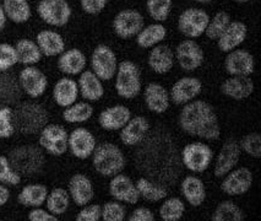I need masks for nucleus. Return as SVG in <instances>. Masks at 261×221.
<instances>
[{
  "label": "nucleus",
  "instance_id": "obj_1",
  "mask_svg": "<svg viewBox=\"0 0 261 221\" xmlns=\"http://www.w3.org/2000/svg\"><path fill=\"white\" fill-rule=\"evenodd\" d=\"M138 146L134 161L144 177L163 186L177 182L181 171V160L177 144L168 132L162 128L148 132Z\"/></svg>",
  "mask_w": 261,
  "mask_h": 221
},
{
  "label": "nucleus",
  "instance_id": "obj_2",
  "mask_svg": "<svg viewBox=\"0 0 261 221\" xmlns=\"http://www.w3.org/2000/svg\"><path fill=\"white\" fill-rule=\"evenodd\" d=\"M180 129L191 137L218 140L221 127L215 108L202 100H193L183 106L178 117Z\"/></svg>",
  "mask_w": 261,
  "mask_h": 221
},
{
  "label": "nucleus",
  "instance_id": "obj_3",
  "mask_svg": "<svg viewBox=\"0 0 261 221\" xmlns=\"http://www.w3.org/2000/svg\"><path fill=\"white\" fill-rule=\"evenodd\" d=\"M49 114L41 104L32 101L17 102L13 108L15 132L23 135L37 134L48 124Z\"/></svg>",
  "mask_w": 261,
  "mask_h": 221
},
{
  "label": "nucleus",
  "instance_id": "obj_4",
  "mask_svg": "<svg viewBox=\"0 0 261 221\" xmlns=\"http://www.w3.org/2000/svg\"><path fill=\"white\" fill-rule=\"evenodd\" d=\"M9 161L20 176H33L42 172L45 163V156L41 146L21 145L9 153Z\"/></svg>",
  "mask_w": 261,
  "mask_h": 221
},
{
  "label": "nucleus",
  "instance_id": "obj_5",
  "mask_svg": "<svg viewBox=\"0 0 261 221\" xmlns=\"http://www.w3.org/2000/svg\"><path fill=\"white\" fill-rule=\"evenodd\" d=\"M91 157L96 172L103 177H113L125 167V156L115 144L102 143L96 145Z\"/></svg>",
  "mask_w": 261,
  "mask_h": 221
},
{
  "label": "nucleus",
  "instance_id": "obj_6",
  "mask_svg": "<svg viewBox=\"0 0 261 221\" xmlns=\"http://www.w3.org/2000/svg\"><path fill=\"white\" fill-rule=\"evenodd\" d=\"M115 90L118 96L133 100L141 91L140 68L132 60H123L118 64L115 72Z\"/></svg>",
  "mask_w": 261,
  "mask_h": 221
},
{
  "label": "nucleus",
  "instance_id": "obj_7",
  "mask_svg": "<svg viewBox=\"0 0 261 221\" xmlns=\"http://www.w3.org/2000/svg\"><path fill=\"white\" fill-rule=\"evenodd\" d=\"M214 153L207 144L194 141L185 145L180 153L181 165L195 174H201L210 167Z\"/></svg>",
  "mask_w": 261,
  "mask_h": 221
},
{
  "label": "nucleus",
  "instance_id": "obj_8",
  "mask_svg": "<svg viewBox=\"0 0 261 221\" xmlns=\"http://www.w3.org/2000/svg\"><path fill=\"white\" fill-rule=\"evenodd\" d=\"M41 20L53 27H64L70 21L72 10L68 0H41L37 5Z\"/></svg>",
  "mask_w": 261,
  "mask_h": 221
},
{
  "label": "nucleus",
  "instance_id": "obj_9",
  "mask_svg": "<svg viewBox=\"0 0 261 221\" xmlns=\"http://www.w3.org/2000/svg\"><path fill=\"white\" fill-rule=\"evenodd\" d=\"M210 15L199 8H188L179 15L178 30L187 38H199L204 35Z\"/></svg>",
  "mask_w": 261,
  "mask_h": 221
},
{
  "label": "nucleus",
  "instance_id": "obj_10",
  "mask_svg": "<svg viewBox=\"0 0 261 221\" xmlns=\"http://www.w3.org/2000/svg\"><path fill=\"white\" fill-rule=\"evenodd\" d=\"M69 134L60 124H47L39 132L38 143L42 150L51 156H62L68 151Z\"/></svg>",
  "mask_w": 261,
  "mask_h": 221
},
{
  "label": "nucleus",
  "instance_id": "obj_11",
  "mask_svg": "<svg viewBox=\"0 0 261 221\" xmlns=\"http://www.w3.org/2000/svg\"><path fill=\"white\" fill-rule=\"evenodd\" d=\"M91 66L99 80L111 81L115 77L118 68L114 51L106 44H98L91 54Z\"/></svg>",
  "mask_w": 261,
  "mask_h": 221
},
{
  "label": "nucleus",
  "instance_id": "obj_12",
  "mask_svg": "<svg viewBox=\"0 0 261 221\" xmlns=\"http://www.w3.org/2000/svg\"><path fill=\"white\" fill-rule=\"evenodd\" d=\"M113 31L121 39L136 37L139 32L145 27V20L140 11L135 9H124L114 16Z\"/></svg>",
  "mask_w": 261,
  "mask_h": 221
},
{
  "label": "nucleus",
  "instance_id": "obj_13",
  "mask_svg": "<svg viewBox=\"0 0 261 221\" xmlns=\"http://www.w3.org/2000/svg\"><path fill=\"white\" fill-rule=\"evenodd\" d=\"M174 58L177 59L181 70L195 71L204 64L205 54L202 48L194 39H184L175 48Z\"/></svg>",
  "mask_w": 261,
  "mask_h": 221
},
{
  "label": "nucleus",
  "instance_id": "obj_14",
  "mask_svg": "<svg viewBox=\"0 0 261 221\" xmlns=\"http://www.w3.org/2000/svg\"><path fill=\"white\" fill-rule=\"evenodd\" d=\"M17 81L21 91L31 99L41 97L48 87V78L35 65H26L20 71Z\"/></svg>",
  "mask_w": 261,
  "mask_h": 221
},
{
  "label": "nucleus",
  "instance_id": "obj_15",
  "mask_svg": "<svg viewBox=\"0 0 261 221\" xmlns=\"http://www.w3.org/2000/svg\"><path fill=\"white\" fill-rule=\"evenodd\" d=\"M253 180V172L248 167H234L223 177L221 190L230 197L243 195L251 188Z\"/></svg>",
  "mask_w": 261,
  "mask_h": 221
},
{
  "label": "nucleus",
  "instance_id": "obj_16",
  "mask_svg": "<svg viewBox=\"0 0 261 221\" xmlns=\"http://www.w3.org/2000/svg\"><path fill=\"white\" fill-rule=\"evenodd\" d=\"M241 146L236 139L229 138L228 140L224 141L218 153L216 162H215L214 175L217 178H223L224 176L232 171L233 168L238 165L239 159H241Z\"/></svg>",
  "mask_w": 261,
  "mask_h": 221
},
{
  "label": "nucleus",
  "instance_id": "obj_17",
  "mask_svg": "<svg viewBox=\"0 0 261 221\" xmlns=\"http://www.w3.org/2000/svg\"><path fill=\"white\" fill-rule=\"evenodd\" d=\"M96 145L95 135L84 127L75 128L69 134L68 150H70L72 156H75L79 160H86L91 157Z\"/></svg>",
  "mask_w": 261,
  "mask_h": 221
},
{
  "label": "nucleus",
  "instance_id": "obj_18",
  "mask_svg": "<svg viewBox=\"0 0 261 221\" xmlns=\"http://www.w3.org/2000/svg\"><path fill=\"white\" fill-rule=\"evenodd\" d=\"M224 69L230 77H250L255 70L253 54L245 50H233L227 53Z\"/></svg>",
  "mask_w": 261,
  "mask_h": 221
},
{
  "label": "nucleus",
  "instance_id": "obj_19",
  "mask_svg": "<svg viewBox=\"0 0 261 221\" xmlns=\"http://www.w3.org/2000/svg\"><path fill=\"white\" fill-rule=\"evenodd\" d=\"M202 91V83L198 78L185 77L173 84L169 99L174 105L183 106L195 100Z\"/></svg>",
  "mask_w": 261,
  "mask_h": 221
},
{
  "label": "nucleus",
  "instance_id": "obj_20",
  "mask_svg": "<svg viewBox=\"0 0 261 221\" xmlns=\"http://www.w3.org/2000/svg\"><path fill=\"white\" fill-rule=\"evenodd\" d=\"M109 194L114 201L126 203V204H136L140 199L135 183L129 176L120 174L112 177L109 182Z\"/></svg>",
  "mask_w": 261,
  "mask_h": 221
},
{
  "label": "nucleus",
  "instance_id": "obj_21",
  "mask_svg": "<svg viewBox=\"0 0 261 221\" xmlns=\"http://www.w3.org/2000/svg\"><path fill=\"white\" fill-rule=\"evenodd\" d=\"M150 132V122L142 116L132 117L120 129V140L125 146L134 148L146 138Z\"/></svg>",
  "mask_w": 261,
  "mask_h": 221
},
{
  "label": "nucleus",
  "instance_id": "obj_22",
  "mask_svg": "<svg viewBox=\"0 0 261 221\" xmlns=\"http://www.w3.org/2000/svg\"><path fill=\"white\" fill-rule=\"evenodd\" d=\"M68 193L77 207H85L90 204V202L95 197L93 184L90 178L84 174H75L72 176L68 184Z\"/></svg>",
  "mask_w": 261,
  "mask_h": 221
},
{
  "label": "nucleus",
  "instance_id": "obj_23",
  "mask_svg": "<svg viewBox=\"0 0 261 221\" xmlns=\"http://www.w3.org/2000/svg\"><path fill=\"white\" fill-rule=\"evenodd\" d=\"M132 118V112L124 105H114L103 110L98 116V123L103 130H120Z\"/></svg>",
  "mask_w": 261,
  "mask_h": 221
},
{
  "label": "nucleus",
  "instance_id": "obj_24",
  "mask_svg": "<svg viewBox=\"0 0 261 221\" xmlns=\"http://www.w3.org/2000/svg\"><path fill=\"white\" fill-rule=\"evenodd\" d=\"M248 35V27L242 21H230L229 25L224 30L221 37L217 39L218 50L223 53H228L230 51L237 50L243 42L245 41Z\"/></svg>",
  "mask_w": 261,
  "mask_h": 221
},
{
  "label": "nucleus",
  "instance_id": "obj_25",
  "mask_svg": "<svg viewBox=\"0 0 261 221\" xmlns=\"http://www.w3.org/2000/svg\"><path fill=\"white\" fill-rule=\"evenodd\" d=\"M254 89L253 80L249 77H229L223 81L220 87L223 96L234 101L248 99L254 92Z\"/></svg>",
  "mask_w": 261,
  "mask_h": 221
},
{
  "label": "nucleus",
  "instance_id": "obj_26",
  "mask_svg": "<svg viewBox=\"0 0 261 221\" xmlns=\"http://www.w3.org/2000/svg\"><path fill=\"white\" fill-rule=\"evenodd\" d=\"M86 63L87 58L83 51L79 48H70L59 54L57 65L60 72L69 77H75V75H80L85 70Z\"/></svg>",
  "mask_w": 261,
  "mask_h": 221
},
{
  "label": "nucleus",
  "instance_id": "obj_27",
  "mask_svg": "<svg viewBox=\"0 0 261 221\" xmlns=\"http://www.w3.org/2000/svg\"><path fill=\"white\" fill-rule=\"evenodd\" d=\"M144 100L148 110L156 114L165 113L171 105L169 92L159 83H151L145 87Z\"/></svg>",
  "mask_w": 261,
  "mask_h": 221
},
{
  "label": "nucleus",
  "instance_id": "obj_28",
  "mask_svg": "<svg viewBox=\"0 0 261 221\" xmlns=\"http://www.w3.org/2000/svg\"><path fill=\"white\" fill-rule=\"evenodd\" d=\"M174 53L171 47L160 43L152 47V50L150 51L147 63L153 72L163 75L172 70L173 65H174Z\"/></svg>",
  "mask_w": 261,
  "mask_h": 221
},
{
  "label": "nucleus",
  "instance_id": "obj_29",
  "mask_svg": "<svg viewBox=\"0 0 261 221\" xmlns=\"http://www.w3.org/2000/svg\"><path fill=\"white\" fill-rule=\"evenodd\" d=\"M77 86L79 93L86 101H99L105 95V87L102 85V80H99L92 70H84L81 72L77 81Z\"/></svg>",
  "mask_w": 261,
  "mask_h": 221
},
{
  "label": "nucleus",
  "instance_id": "obj_30",
  "mask_svg": "<svg viewBox=\"0 0 261 221\" xmlns=\"http://www.w3.org/2000/svg\"><path fill=\"white\" fill-rule=\"evenodd\" d=\"M79 86L74 79L62 78L53 87L54 102L62 108H66L77 101Z\"/></svg>",
  "mask_w": 261,
  "mask_h": 221
},
{
  "label": "nucleus",
  "instance_id": "obj_31",
  "mask_svg": "<svg viewBox=\"0 0 261 221\" xmlns=\"http://www.w3.org/2000/svg\"><path fill=\"white\" fill-rule=\"evenodd\" d=\"M36 43L43 56L57 57L65 51V41L63 36L53 30H43L36 36Z\"/></svg>",
  "mask_w": 261,
  "mask_h": 221
},
{
  "label": "nucleus",
  "instance_id": "obj_32",
  "mask_svg": "<svg viewBox=\"0 0 261 221\" xmlns=\"http://www.w3.org/2000/svg\"><path fill=\"white\" fill-rule=\"evenodd\" d=\"M180 192L191 207H200L206 199V187L202 180L195 176H187L180 183Z\"/></svg>",
  "mask_w": 261,
  "mask_h": 221
},
{
  "label": "nucleus",
  "instance_id": "obj_33",
  "mask_svg": "<svg viewBox=\"0 0 261 221\" xmlns=\"http://www.w3.org/2000/svg\"><path fill=\"white\" fill-rule=\"evenodd\" d=\"M21 92L19 81L14 75L0 72V107L16 105L21 99Z\"/></svg>",
  "mask_w": 261,
  "mask_h": 221
},
{
  "label": "nucleus",
  "instance_id": "obj_34",
  "mask_svg": "<svg viewBox=\"0 0 261 221\" xmlns=\"http://www.w3.org/2000/svg\"><path fill=\"white\" fill-rule=\"evenodd\" d=\"M47 195L48 188L44 184L31 183L27 184V186L20 190L19 195H17V202L22 207L37 208L44 204Z\"/></svg>",
  "mask_w": 261,
  "mask_h": 221
},
{
  "label": "nucleus",
  "instance_id": "obj_35",
  "mask_svg": "<svg viewBox=\"0 0 261 221\" xmlns=\"http://www.w3.org/2000/svg\"><path fill=\"white\" fill-rule=\"evenodd\" d=\"M167 37V29L161 22L151 23L136 35V44L142 50H150Z\"/></svg>",
  "mask_w": 261,
  "mask_h": 221
},
{
  "label": "nucleus",
  "instance_id": "obj_36",
  "mask_svg": "<svg viewBox=\"0 0 261 221\" xmlns=\"http://www.w3.org/2000/svg\"><path fill=\"white\" fill-rule=\"evenodd\" d=\"M136 189H138L140 198H144L146 202L157 203L163 201L168 197V189L166 186L159 182L150 180V178L141 177L136 181Z\"/></svg>",
  "mask_w": 261,
  "mask_h": 221
},
{
  "label": "nucleus",
  "instance_id": "obj_37",
  "mask_svg": "<svg viewBox=\"0 0 261 221\" xmlns=\"http://www.w3.org/2000/svg\"><path fill=\"white\" fill-rule=\"evenodd\" d=\"M2 4L7 19L11 22L21 25L31 19L32 10L27 0H3Z\"/></svg>",
  "mask_w": 261,
  "mask_h": 221
},
{
  "label": "nucleus",
  "instance_id": "obj_38",
  "mask_svg": "<svg viewBox=\"0 0 261 221\" xmlns=\"http://www.w3.org/2000/svg\"><path fill=\"white\" fill-rule=\"evenodd\" d=\"M14 47L17 54V60L23 65H36L41 62L43 57L36 41H32V39L21 38Z\"/></svg>",
  "mask_w": 261,
  "mask_h": 221
},
{
  "label": "nucleus",
  "instance_id": "obj_39",
  "mask_svg": "<svg viewBox=\"0 0 261 221\" xmlns=\"http://www.w3.org/2000/svg\"><path fill=\"white\" fill-rule=\"evenodd\" d=\"M44 204L48 211H50L56 216H59V215L65 214L70 207V195L68 190L58 187L48 192Z\"/></svg>",
  "mask_w": 261,
  "mask_h": 221
},
{
  "label": "nucleus",
  "instance_id": "obj_40",
  "mask_svg": "<svg viewBox=\"0 0 261 221\" xmlns=\"http://www.w3.org/2000/svg\"><path fill=\"white\" fill-rule=\"evenodd\" d=\"M93 116V107L89 102H75L63 112V119L66 123H85Z\"/></svg>",
  "mask_w": 261,
  "mask_h": 221
},
{
  "label": "nucleus",
  "instance_id": "obj_41",
  "mask_svg": "<svg viewBox=\"0 0 261 221\" xmlns=\"http://www.w3.org/2000/svg\"><path fill=\"white\" fill-rule=\"evenodd\" d=\"M245 215L243 210L232 201L221 202L212 214V221H243Z\"/></svg>",
  "mask_w": 261,
  "mask_h": 221
},
{
  "label": "nucleus",
  "instance_id": "obj_42",
  "mask_svg": "<svg viewBox=\"0 0 261 221\" xmlns=\"http://www.w3.org/2000/svg\"><path fill=\"white\" fill-rule=\"evenodd\" d=\"M159 213L163 221H179L185 213V204L178 197H172L161 204Z\"/></svg>",
  "mask_w": 261,
  "mask_h": 221
},
{
  "label": "nucleus",
  "instance_id": "obj_43",
  "mask_svg": "<svg viewBox=\"0 0 261 221\" xmlns=\"http://www.w3.org/2000/svg\"><path fill=\"white\" fill-rule=\"evenodd\" d=\"M232 21L229 14L226 11H218L212 19H210L206 27L205 35L207 36V38L212 39V41H217L221 37L224 30L227 29V26L229 25V22Z\"/></svg>",
  "mask_w": 261,
  "mask_h": 221
},
{
  "label": "nucleus",
  "instance_id": "obj_44",
  "mask_svg": "<svg viewBox=\"0 0 261 221\" xmlns=\"http://www.w3.org/2000/svg\"><path fill=\"white\" fill-rule=\"evenodd\" d=\"M173 0H147L146 9L151 17L157 22H165L171 15Z\"/></svg>",
  "mask_w": 261,
  "mask_h": 221
},
{
  "label": "nucleus",
  "instance_id": "obj_45",
  "mask_svg": "<svg viewBox=\"0 0 261 221\" xmlns=\"http://www.w3.org/2000/svg\"><path fill=\"white\" fill-rule=\"evenodd\" d=\"M0 183L5 186H17L21 183V176L13 168L8 156L0 155Z\"/></svg>",
  "mask_w": 261,
  "mask_h": 221
},
{
  "label": "nucleus",
  "instance_id": "obj_46",
  "mask_svg": "<svg viewBox=\"0 0 261 221\" xmlns=\"http://www.w3.org/2000/svg\"><path fill=\"white\" fill-rule=\"evenodd\" d=\"M241 150L254 159H260L261 156V137L259 133H249L242 138L239 143Z\"/></svg>",
  "mask_w": 261,
  "mask_h": 221
},
{
  "label": "nucleus",
  "instance_id": "obj_47",
  "mask_svg": "<svg viewBox=\"0 0 261 221\" xmlns=\"http://www.w3.org/2000/svg\"><path fill=\"white\" fill-rule=\"evenodd\" d=\"M101 219L103 221H123L126 219V210L120 202H107L102 205Z\"/></svg>",
  "mask_w": 261,
  "mask_h": 221
},
{
  "label": "nucleus",
  "instance_id": "obj_48",
  "mask_svg": "<svg viewBox=\"0 0 261 221\" xmlns=\"http://www.w3.org/2000/svg\"><path fill=\"white\" fill-rule=\"evenodd\" d=\"M15 134L13 122V107L3 106L0 107V139H9Z\"/></svg>",
  "mask_w": 261,
  "mask_h": 221
},
{
  "label": "nucleus",
  "instance_id": "obj_49",
  "mask_svg": "<svg viewBox=\"0 0 261 221\" xmlns=\"http://www.w3.org/2000/svg\"><path fill=\"white\" fill-rule=\"evenodd\" d=\"M17 63L19 60L13 44L0 43V72H7Z\"/></svg>",
  "mask_w": 261,
  "mask_h": 221
},
{
  "label": "nucleus",
  "instance_id": "obj_50",
  "mask_svg": "<svg viewBox=\"0 0 261 221\" xmlns=\"http://www.w3.org/2000/svg\"><path fill=\"white\" fill-rule=\"evenodd\" d=\"M102 216V205L87 204L76 215V221H98Z\"/></svg>",
  "mask_w": 261,
  "mask_h": 221
},
{
  "label": "nucleus",
  "instance_id": "obj_51",
  "mask_svg": "<svg viewBox=\"0 0 261 221\" xmlns=\"http://www.w3.org/2000/svg\"><path fill=\"white\" fill-rule=\"evenodd\" d=\"M81 9L89 15H98L105 10L108 0H80Z\"/></svg>",
  "mask_w": 261,
  "mask_h": 221
},
{
  "label": "nucleus",
  "instance_id": "obj_52",
  "mask_svg": "<svg viewBox=\"0 0 261 221\" xmlns=\"http://www.w3.org/2000/svg\"><path fill=\"white\" fill-rule=\"evenodd\" d=\"M27 217L30 221H58V216L51 214L50 211L44 210L41 207L32 208Z\"/></svg>",
  "mask_w": 261,
  "mask_h": 221
},
{
  "label": "nucleus",
  "instance_id": "obj_53",
  "mask_svg": "<svg viewBox=\"0 0 261 221\" xmlns=\"http://www.w3.org/2000/svg\"><path fill=\"white\" fill-rule=\"evenodd\" d=\"M129 221H154V215L148 208L140 207L136 208L130 216H127Z\"/></svg>",
  "mask_w": 261,
  "mask_h": 221
},
{
  "label": "nucleus",
  "instance_id": "obj_54",
  "mask_svg": "<svg viewBox=\"0 0 261 221\" xmlns=\"http://www.w3.org/2000/svg\"><path fill=\"white\" fill-rule=\"evenodd\" d=\"M10 190L5 184L0 183V207H4L5 204L9 202V199H10Z\"/></svg>",
  "mask_w": 261,
  "mask_h": 221
},
{
  "label": "nucleus",
  "instance_id": "obj_55",
  "mask_svg": "<svg viewBox=\"0 0 261 221\" xmlns=\"http://www.w3.org/2000/svg\"><path fill=\"white\" fill-rule=\"evenodd\" d=\"M7 15L4 13V9H3V4L0 3V32L5 29L7 26Z\"/></svg>",
  "mask_w": 261,
  "mask_h": 221
},
{
  "label": "nucleus",
  "instance_id": "obj_56",
  "mask_svg": "<svg viewBox=\"0 0 261 221\" xmlns=\"http://www.w3.org/2000/svg\"><path fill=\"white\" fill-rule=\"evenodd\" d=\"M191 2H194V3H198V4L206 5V4H210V3L214 2V0H191Z\"/></svg>",
  "mask_w": 261,
  "mask_h": 221
},
{
  "label": "nucleus",
  "instance_id": "obj_57",
  "mask_svg": "<svg viewBox=\"0 0 261 221\" xmlns=\"http://www.w3.org/2000/svg\"><path fill=\"white\" fill-rule=\"evenodd\" d=\"M232 2L237 3V4H247V3L251 2V0H232Z\"/></svg>",
  "mask_w": 261,
  "mask_h": 221
}]
</instances>
